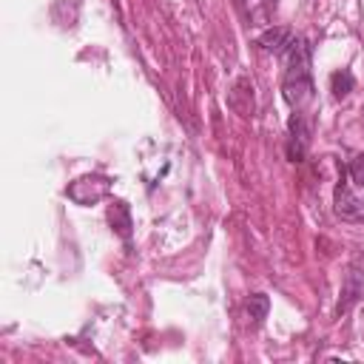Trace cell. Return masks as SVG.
<instances>
[{
  "label": "cell",
  "mask_w": 364,
  "mask_h": 364,
  "mask_svg": "<svg viewBox=\"0 0 364 364\" xmlns=\"http://www.w3.org/2000/svg\"><path fill=\"white\" fill-rule=\"evenodd\" d=\"M287 68H284V80H282V94L287 100V105L293 111H301L310 100H313V74H310V46L307 40L296 37V43L290 46V51L284 54Z\"/></svg>",
  "instance_id": "1"
},
{
  "label": "cell",
  "mask_w": 364,
  "mask_h": 364,
  "mask_svg": "<svg viewBox=\"0 0 364 364\" xmlns=\"http://www.w3.org/2000/svg\"><path fill=\"white\" fill-rule=\"evenodd\" d=\"M111 185H114V179L105 173H85L65 188V196L77 205H94L111 193Z\"/></svg>",
  "instance_id": "2"
},
{
  "label": "cell",
  "mask_w": 364,
  "mask_h": 364,
  "mask_svg": "<svg viewBox=\"0 0 364 364\" xmlns=\"http://www.w3.org/2000/svg\"><path fill=\"white\" fill-rule=\"evenodd\" d=\"M364 299V259H355L341 282V293H338V304H336V316L350 313L358 301Z\"/></svg>",
  "instance_id": "3"
},
{
  "label": "cell",
  "mask_w": 364,
  "mask_h": 364,
  "mask_svg": "<svg viewBox=\"0 0 364 364\" xmlns=\"http://www.w3.org/2000/svg\"><path fill=\"white\" fill-rule=\"evenodd\" d=\"M333 210L336 216H341L344 222H364V199H358L350 185H347V176L341 173L336 191H333Z\"/></svg>",
  "instance_id": "4"
},
{
  "label": "cell",
  "mask_w": 364,
  "mask_h": 364,
  "mask_svg": "<svg viewBox=\"0 0 364 364\" xmlns=\"http://www.w3.org/2000/svg\"><path fill=\"white\" fill-rule=\"evenodd\" d=\"M307 145H310V125H307L301 111H293V117L287 122V142H284L287 159L290 162H301L304 154H307Z\"/></svg>",
  "instance_id": "5"
},
{
  "label": "cell",
  "mask_w": 364,
  "mask_h": 364,
  "mask_svg": "<svg viewBox=\"0 0 364 364\" xmlns=\"http://www.w3.org/2000/svg\"><path fill=\"white\" fill-rule=\"evenodd\" d=\"M228 105L239 114V117H253L256 111V102H253V82L250 77H239L230 91H228Z\"/></svg>",
  "instance_id": "6"
},
{
  "label": "cell",
  "mask_w": 364,
  "mask_h": 364,
  "mask_svg": "<svg viewBox=\"0 0 364 364\" xmlns=\"http://www.w3.org/2000/svg\"><path fill=\"white\" fill-rule=\"evenodd\" d=\"M296 43V34L290 28H282V26H273V28H264L259 34V46L276 57H284L290 51V46Z\"/></svg>",
  "instance_id": "7"
},
{
  "label": "cell",
  "mask_w": 364,
  "mask_h": 364,
  "mask_svg": "<svg viewBox=\"0 0 364 364\" xmlns=\"http://www.w3.org/2000/svg\"><path fill=\"white\" fill-rule=\"evenodd\" d=\"M108 222H111V228H114V233L117 236H122V239H131V210H128V205L122 202V199H117V202H111V208H108Z\"/></svg>",
  "instance_id": "8"
},
{
  "label": "cell",
  "mask_w": 364,
  "mask_h": 364,
  "mask_svg": "<svg viewBox=\"0 0 364 364\" xmlns=\"http://www.w3.org/2000/svg\"><path fill=\"white\" fill-rule=\"evenodd\" d=\"M353 88H355V77H353L350 68H338V71L330 74V91H333L336 100H344Z\"/></svg>",
  "instance_id": "9"
},
{
  "label": "cell",
  "mask_w": 364,
  "mask_h": 364,
  "mask_svg": "<svg viewBox=\"0 0 364 364\" xmlns=\"http://www.w3.org/2000/svg\"><path fill=\"white\" fill-rule=\"evenodd\" d=\"M267 310H270V299H267L264 293H253V296L247 299V304H245V313H247V318H250L253 324H262L264 316H267Z\"/></svg>",
  "instance_id": "10"
},
{
  "label": "cell",
  "mask_w": 364,
  "mask_h": 364,
  "mask_svg": "<svg viewBox=\"0 0 364 364\" xmlns=\"http://www.w3.org/2000/svg\"><path fill=\"white\" fill-rule=\"evenodd\" d=\"M347 173H350V179H353L358 188H364V154H358V156L350 162Z\"/></svg>",
  "instance_id": "11"
}]
</instances>
